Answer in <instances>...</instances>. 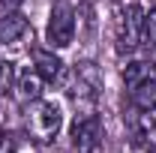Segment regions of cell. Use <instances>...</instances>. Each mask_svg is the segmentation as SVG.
I'll use <instances>...</instances> for the list:
<instances>
[{"mask_svg": "<svg viewBox=\"0 0 156 153\" xmlns=\"http://www.w3.org/2000/svg\"><path fill=\"white\" fill-rule=\"evenodd\" d=\"M0 153H15V150H12V144H9V138H6V135H0Z\"/></svg>", "mask_w": 156, "mask_h": 153, "instance_id": "obj_12", "label": "cell"}, {"mask_svg": "<svg viewBox=\"0 0 156 153\" xmlns=\"http://www.w3.org/2000/svg\"><path fill=\"white\" fill-rule=\"evenodd\" d=\"M69 138H72V153H93L99 144V117L93 111L90 114H78Z\"/></svg>", "mask_w": 156, "mask_h": 153, "instance_id": "obj_5", "label": "cell"}, {"mask_svg": "<svg viewBox=\"0 0 156 153\" xmlns=\"http://www.w3.org/2000/svg\"><path fill=\"white\" fill-rule=\"evenodd\" d=\"M45 39L51 48H66L75 39V9L72 0H57L48 12V27H45Z\"/></svg>", "mask_w": 156, "mask_h": 153, "instance_id": "obj_4", "label": "cell"}, {"mask_svg": "<svg viewBox=\"0 0 156 153\" xmlns=\"http://www.w3.org/2000/svg\"><path fill=\"white\" fill-rule=\"evenodd\" d=\"M21 6V0H0V15H6V12H15Z\"/></svg>", "mask_w": 156, "mask_h": 153, "instance_id": "obj_11", "label": "cell"}, {"mask_svg": "<svg viewBox=\"0 0 156 153\" xmlns=\"http://www.w3.org/2000/svg\"><path fill=\"white\" fill-rule=\"evenodd\" d=\"M60 126H63V114L54 102L48 99H36L30 108H27V132L33 135L36 141H51L57 138Z\"/></svg>", "mask_w": 156, "mask_h": 153, "instance_id": "obj_3", "label": "cell"}, {"mask_svg": "<svg viewBox=\"0 0 156 153\" xmlns=\"http://www.w3.org/2000/svg\"><path fill=\"white\" fill-rule=\"evenodd\" d=\"M24 36H30V21L21 12H6L0 15V45H15Z\"/></svg>", "mask_w": 156, "mask_h": 153, "instance_id": "obj_7", "label": "cell"}, {"mask_svg": "<svg viewBox=\"0 0 156 153\" xmlns=\"http://www.w3.org/2000/svg\"><path fill=\"white\" fill-rule=\"evenodd\" d=\"M39 87H42V78L36 75V69H30V72H24V75L18 78L15 96H18L21 102H36L39 99Z\"/></svg>", "mask_w": 156, "mask_h": 153, "instance_id": "obj_8", "label": "cell"}, {"mask_svg": "<svg viewBox=\"0 0 156 153\" xmlns=\"http://www.w3.org/2000/svg\"><path fill=\"white\" fill-rule=\"evenodd\" d=\"M129 102L138 111H156V69L150 63H129L123 69Z\"/></svg>", "mask_w": 156, "mask_h": 153, "instance_id": "obj_1", "label": "cell"}, {"mask_svg": "<svg viewBox=\"0 0 156 153\" xmlns=\"http://www.w3.org/2000/svg\"><path fill=\"white\" fill-rule=\"evenodd\" d=\"M144 36V9L129 3L117 12L114 18V48L117 54H132Z\"/></svg>", "mask_w": 156, "mask_h": 153, "instance_id": "obj_2", "label": "cell"}, {"mask_svg": "<svg viewBox=\"0 0 156 153\" xmlns=\"http://www.w3.org/2000/svg\"><path fill=\"white\" fill-rule=\"evenodd\" d=\"M141 42L156 54V6L150 12H144V36H141Z\"/></svg>", "mask_w": 156, "mask_h": 153, "instance_id": "obj_9", "label": "cell"}, {"mask_svg": "<svg viewBox=\"0 0 156 153\" xmlns=\"http://www.w3.org/2000/svg\"><path fill=\"white\" fill-rule=\"evenodd\" d=\"M12 78H15V63L6 57H0V96L12 87Z\"/></svg>", "mask_w": 156, "mask_h": 153, "instance_id": "obj_10", "label": "cell"}, {"mask_svg": "<svg viewBox=\"0 0 156 153\" xmlns=\"http://www.w3.org/2000/svg\"><path fill=\"white\" fill-rule=\"evenodd\" d=\"M30 60H33V69L42 81H57L63 75V60L54 54V48H42V45H33L30 48Z\"/></svg>", "mask_w": 156, "mask_h": 153, "instance_id": "obj_6", "label": "cell"}]
</instances>
